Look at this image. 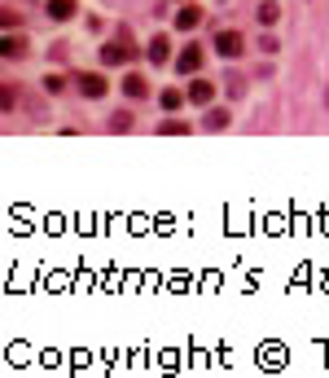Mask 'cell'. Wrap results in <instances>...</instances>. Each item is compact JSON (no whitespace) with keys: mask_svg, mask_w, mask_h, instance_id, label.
Masks as SVG:
<instances>
[{"mask_svg":"<svg viewBox=\"0 0 329 378\" xmlns=\"http://www.w3.org/2000/svg\"><path fill=\"white\" fill-rule=\"evenodd\" d=\"M75 84H79V92H84V97H105V79L101 75H92V70H84V75H75Z\"/></svg>","mask_w":329,"mask_h":378,"instance_id":"2","label":"cell"},{"mask_svg":"<svg viewBox=\"0 0 329 378\" xmlns=\"http://www.w3.org/2000/svg\"><path fill=\"white\" fill-rule=\"evenodd\" d=\"M176 66H180L184 75H193V70L202 66V44H184V49H180V57H176Z\"/></svg>","mask_w":329,"mask_h":378,"instance_id":"3","label":"cell"},{"mask_svg":"<svg viewBox=\"0 0 329 378\" xmlns=\"http://www.w3.org/2000/svg\"><path fill=\"white\" fill-rule=\"evenodd\" d=\"M202 128H206V132H224V128H229V110H211L202 119Z\"/></svg>","mask_w":329,"mask_h":378,"instance_id":"11","label":"cell"},{"mask_svg":"<svg viewBox=\"0 0 329 378\" xmlns=\"http://www.w3.org/2000/svg\"><path fill=\"white\" fill-rule=\"evenodd\" d=\"M242 49H246V40H242L237 31H220L215 35V53L220 57H242Z\"/></svg>","mask_w":329,"mask_h":378,"instance_id":"1","label":"cell"},{"mask_svg":"<svg viewBox=\"0 0 329 378\" xmlns=\"http://www.w3.org/2000/svg\"><path fill=\"white\" fill-rule=\"evenodd\" d=\"M202 22V9H176V31H193Z\"/></svg>","mask_w":329,"mask_h":378,"instance_id":"6","label":"cell"},{"mask_svg":"<svg viewBox=\"0 0 329 378\" xmlns=\"http://www.w3.org/2000/svg\"><path fill=\"white\" fill-rule=\"evenodd\" d=\"M211 97H215V84H211V79H193L189 84V101L193 106H206Z\"/></svg>","mask_w":329,"mask_h":378,"instance_id":"4","label":"cell"},{"mask_svg":"<svg viewBox=\"0 0 329 378\" xmlns=\"http://www.w3.org/2000/svg\"><path fill=\"white\" fill-rule=\"evenodd\" d=\"M123 92H127L132 101H140V97H149V84H145L140 75H127V79H123Z\"/></svg>","mask_w":329,"mask_h":378,"instance_id":"8","label":"cell"},{"mask_svg":"<svg viewBox=\"0 0 329 378\" xmlns=\"http://www.w3.org/2000/svg\"><path fill=\"white\" fill-rule=\"evenodd\" d=\"M158 101H162V110H176V106H180L184 97H180V88H167V92H162Z\"/></svg>","mask_w":329,"mask_h":378,"instance_id":"14","label":"cell"},{"mask_svg":"<svg viewBox=\"0 0 329 378\" xmlns=\"http://www.w3.org/2000/svg\"><path fill=\"white\" fill-rule=\"evenodd\" d=\"M167 53H171L167 49V35H154V40H149V62H154V66L167 62Z\"/></svg>","mask_w":329,"mask_h":378,"instance_id":"10","label":"cell"},{"mask_svg":"<svg viewBox=\"0 0 329 378\" xmlns=\"http://www.w3.org/2000/svg\"><path fill=\"white\" fill-rule=\"evenodd\" d=\"M110 128H114V132H127V128H132V110H114Z\"/></svg>","mask_w":329,"mask_h":378,"instance_id":"12","label":"cell"},{"mask_svg":"<svg viewBox=\"0 0 329 378\" xmlns=\"http://www.w3.org/2000/svg\"><path fill=\"white\" fill-rule=\"evenodd\" d=\"M75 0H49V18H57V22H66V18H75Z\"/></svg>","mask_w":329,"mask_h":378,"instance_id":"7","label":"cell"},{"mask_svg":"<svg viewBox=\"0 0 329 378\" xmlns=\"http://www.w3.org/2000/svg\"><path fill=\"white\" fill-rule=\"evenodd\" d=\"M259 22H264V27H277V22H281V5H277V0H264V5H259Z\"/></svg>","mask_w":329,"mask_h":378,"instance_id":"9","label":"cell"},{"mask_svg":"<svg viewBox=\"0 0 329 378\" xmlns=\"http://www.w3.org/2000/svg\"><path fill=\"white\" fill-rule=\"evenodd\" d=\"M158 132H162V137H176V132L184 137V132H189V123H180V119H162V128H158Z\"/></svg>","mask_w":329,"mask_h":378,"instance_id":"13","label":"cell"},{"mask_svg":"<svg viewBox=\"0 0 329 378\" xmlns=\"http://www.w3.org/2000/svg\"><path fill=\"white\" fill-rule=\"evenodd\" d=\"M132 57V49H123V44H101V62L105 66H119V62H127Z\"/></svg>","mask_w":329,"mask_h":378,"instance_id":"5","label":"cell"},{"mask_svg":"<svg viewBox=\"0 0 329 378\" xmlns=\"http://www.w3.org/2000/svg\"><path fill=\"white\" fill-rule=\"evenodd\" d=\"M325 106H329V92H325Z\"/></svg>","mask_w":329,"mask_h":378,"instance_id":"17","label":"cell"},{"mask_svg":"<svg viewBox=\"0 0 329 378\" xmlns=\"http://www.w3.org/2000/svg\"><path fill=\"white\" fill-rule=\"evenodd\" d=\"M22 44H27L22 35H9V40H5V53H9V57H18V53H22Z\"/></svg>","mask_w":329,"mask_h":378,"instance_id":"16","label":"cell"},{"mask_svg":"<svg viewBox=\"0 0 329 378\" xmlns=\"http://www.w3.org/2000/svg\"><path fill=\"white\" fill-rule=\"evenodd\" d=\"M229 92H233V97H242V92H246V84H242V75H237V70H229Z\"/></svg>","mask_w":329,"mask_h":378,"instance_id":"15","label":"cell"}]
</instances>
